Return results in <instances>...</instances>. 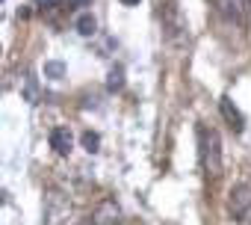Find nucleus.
I'll use <instances>...</instances> for the list:
<instances>
[{
  "mask_svg": "<svg viewBox=\"0 0 251 225\" xmlns=\"http://www.w3.org/2000/svg\"><path fill=\"white\" fill-rule=\"evenodd\" d=\"M98 145H100V137H98V134H92V131H86V134H83V148H86L89 154H95V151H98Z\"/></svg>",
  "mask_w": 251,
  "mask_h": 225,
  "instance_id": "obj_10",
  "label": "nucleus"
},
{
  "mask_svg": "<svg viewBox=\"0 0 251 225\" xmlns=\"http://www.w3.org/2000/svg\"><path fill=\"white\" fill-rule=\"evenodd\" d=\"M36 6H45V9H53V6H59V0H36Z\"/></svg>",
  "mask_w": 251,
  "mask_h": 225,
  "instance_id": "obj_11",
  "label": "nucleus"
},
{
  "mask_svg": "<svg viewBox=\"0 0 251 225\" xmlns=\"http://www.w3.org/2000/svg\"><path fill=\"white\" fill-rule=\"evenodd\" d=\"M198 151H201V166L210 178L222 175V140L213 128H198Z\"/></svg>",
  "mask_w": 251,
  "mask_h": 225,
  "instance_id": "obj_1",
  "label": "nucleus"
},
{
  "mask_svg": "<svg viewBox=\"0 0 251 225\" xmlns=\"http://www.w3.org/2000/svg\"><path fill=\"white\" fill-rule=\"evenodd\" d=\"M222 116L230 122V128H233V131H242V128H245V119H242V112H239V110L230 104V98H222Z\"/></svg>",
  "mask_w": 251,
  "mask_h": 225,
  "instance_id": "obj_6",
  "label": "nucleus"
},
{
  "mask_svg": "<svg viewBox=\"0 0 251 225\" xmlns=\"http://www.w3.org/2000/svg\"><path fill=\"white\" fill-rule=\"evenodd\" d=\"M74 27H77L80 36H95V33H98V21H95L92 12H80L77 21H74Z\"/></svg>",
  "mask_w": 251,
  "mask_h": 225,
  "instance_id": "obj_7",
  "label": "nucleus"
},
{
  "mask_svg": "<svg viewBox=\"0 0 251 225\" xmlns=\"http://www.w3.org/2000/svg\"><path fill=\"white\" fill-rule=\"evenodd\" d=\"M124 6H139V0H121Z\"/></svg>",
  "mask_w": 251,
  "mask_h": 225,
  "instance_id": "obj_12",
  "label": "nucleus"
},
{
  "mask_svg": "<svg viewBox=\"0 0 251 225\" xmlns=\"http://www.w3.org/2000/svg\"><path fill=\"white\" fill-rule=\"evenodd\" d=\"M62 74H65V65H62V62H45V77L59 80Z\"/></svg>",
  "mask_w": 251,
  "mask_h": 225,
  "instance_id": "obj_9",
  "label": "nucleus"
},
{
  "mask_svg": "<svg viewBox=\"0 0 251 225\" xmlns=\"http://www.w3.org/2000/svg\"><path fill=\"white\" fill-rule=\"evenodd\" d=\"M71 145H74V137H71L68 128H53V131H50V148H53L56 154H68Z\"/></svg>",
  "mask_w": 251,
  "mask_h": 225,
  "instance_id": "obj_5",
  "label": "nucleus"
},
{
  "mask_svg": "<svg viewBox=\"0 0 251 225\" xmlns=\"http://www.w3.org/2000/svg\"><path fill=\"white\" fill-rule=\"evenodd\" d=\"M248 6H251V0H216V9L230 21H242Z\"/></svg>",
  "mask_w": 251,
  "mask_h": 225,
  "instance_id": "obj_4",
  "label": "nucleus"
},
{
  "mask_svg": "<svg viewBox=\"0 0 251 225\" xmlns=\"http://www.w3.org/2000/svg\"><path fill=\"white\" fill-rule=\"evenodd\" d=\"M121 83H124V71H121V68L115 65V68L109 71V80H106V89H109V92H115V89H121Z\"/></svg>",
  "mask_w": 251,
  "mask_h": 225,
  "instance_id": "obj_8",
  "label": "nucleus"
},
{
  "mask_svg": "<svg viewBox=\"0 0 251 225\" xmlns=\"http://www.w3.org/2000/svg\"><path fill=\"white\" fill-rule=\"evenodd\" d=\"M227 210L236 222H248L251 219V184H239L230 190V201Z\"/></svg>",
  "mask_w": 251,
  "mask_h": 225,
  "instance_id": "obj_2",
  "label": "nucleus"
},
{
  "mask_svg": "<svg viewBox=\"0 0 251 225\" xmlns=\"http://www.w3.org/2000/svg\"><path fill=\"white\" fill-rule=\"evenodd\" d=\"M92 225H118L121 222V207L115 204V198H103L98 201V207L92 210Z\"/></svg>",
  "mask_w": 251,
  "mask_h": 225,
  "instance_id": "obj_3",
  "label": "nucleus"
}]
</instances>
